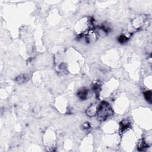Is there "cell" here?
Here are the masks:
<instances>
[{
    "mask_svg": "<svg viewBox=\"0 0 152 152\" xmlns=\"http://www.w3.org/2000/svg\"><path fill=\"white\" fill-rule=\"evenodd\" d=\"M97 113L99 119L105 121L113 115V111L107 102H103L98 106Z\"/></svg>",
    "mask_w": 152,
    "mask_h": 152,
    "instance_id": "6da1fadb",
    "label": "cell"
},
{
    "mask_svg": "<svg viewBox=\"0 0 152 152\" xmlns=\"http://www.w3.org/2000/svg\"><path fill=\"white\" fill-rule=\"evenodd\" d=\"M144 96H145L146 99L148 101V102L151 103V93L150 91L146 92V93H144Z\"/></svg>",
    "mask_w": 152,
    "mask_h": 152,
    "instance_id": "277c9868",
    "label": "cell"
},
{
    "mask_svg": "<svg viewBox=\"0 0 152 152\" xmlns=\"http://www.w3.org/2000/svg\"><path fill=\"white\" fill-rule=\"evenodd\" d=\"M87 95V92L86 91V90H81L80 92H79V96L80 97L81 99H84L86 98V96Z\"/></svg>",
    "mask_w": 152,
    "mask_h": 152,
    "instance_id": "3957f363",
    "label": "cell"
},
{
    "mask_svg": "<svg viewBox=\"0 0 152 152\" xmlns=\"http://www.w3.org/2000/svg\"><path fill=\"white\" fill-rule=\"evenodd\" d=\"M97 109H98V106L96 104H93L90 106L87 111V114L90 117H93L97 112Z\"/></svg>",
    "mask_w": 152,
    "mask_h": 152,
    "instance_id": "7a4b0ae2",
    "label": "cell"
}]
</instances>
